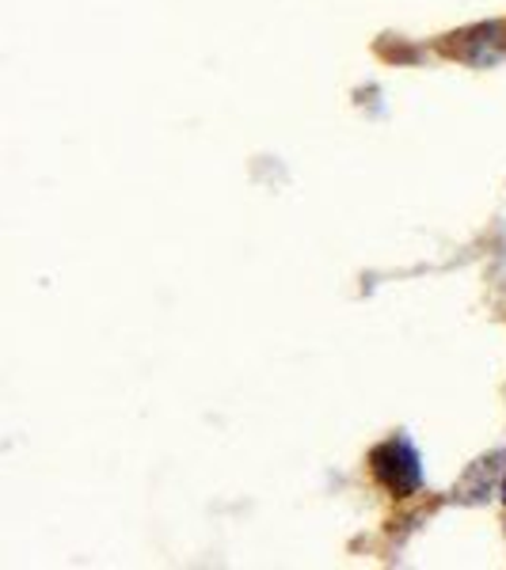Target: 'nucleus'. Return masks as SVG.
Returning a JSON list of instances; mask_svg holds the SVG:
<instances>
[{
  "label": "nucleus",
  "instance_id": "f257e3e1",
  "mask_svg": "<svg viewBox=\"0 0 506 570\" xmlns=\"http://www.w3.org/2000/svg\"><path fill=\"white\" fill-rule=\"evenodd\" d=\"M370 468L377 475V483L392 494V499H408L422 487V464L419 453L408 438H389L370 453Z\"/></svg>",
  "mask_w": 506,
  "mask_h": 570
},
{
  "label": "nucleus",
  "instance_id": "f03ea898",
  "mask_svg": "<svg viewBox=\"0 0 506 570\" xmlns=\"http://www.w3.org/2000/svg\"><path fill=\"white\" fill-rule=\"evenodd\" d=\"M503 499H506V487H503Z\"/></svg>",
  "mask_w": 506,
  "mask_h": 570
}]
</instances>
